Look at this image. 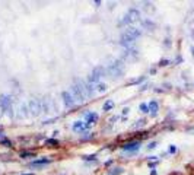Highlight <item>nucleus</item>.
<instances>
[{
  "label": "nucleus",
  "mask_w": 194,
  "mask_h": 175,
  "mask_svg": "<svg viewBox=\"0 0 194 175\" xmlns=\"http://www.w3.org/2000/svg\"><path fill=\"white\" fill-rule=\"evenodd\" d=\"M22 175H35V174H32V172H29V174H22Z\"/></svg>",
  "instance_id": "f704fd0d"
},
{
  "label": "nucleus",
  "mask_w": 194,
  "mask_h": 175,
  "mask_svg": "<svg viewBox=\"0 0 194 175\" xmlns=\"http://www.w3.org/2000/svg\"><path fill=\"white\" fill-rule=\"evenodd\" d=\"M85 90H86V96H88V98H94L95 95H96V89H95L94 83L86 82L85 83Z\"/></svg>",
  "instance_id": "2eb2a0df"
},
{
  "label": "nucleus",
  "mask_w": 194,
  "mask_h": 175,
  "mask_svg": "<svg viewBox=\"0 0 194 175\" xmlns=\"http://www.w3.org/2000/svg\"><path fill=\"white\" fill-rule=\"evenodd\" d=\"M128 113H130V108H124L123 109V115H128Z\"/></svg>",
  "instance_id": "2f4dec72"
},
{
  "label": "nucleus",
  "mask_w": 194,
  "mask_h": 175,
  "mask_svg": "<svg viewBox=\"0 0 194 175\" xmlns=\"http://www.w3.org/2000/svg\"><path fill=\"white\" fill-rule=\"evenodd\" d=\"M169 60H161V62H159V66L161 67H165V66H168V64H169Z\"/></svg>",
  "instance_id": "c85d7f7f"
},
{
  "label": "nucleus",
  "mask_w": 194,
  "mask_h": 175,
  "mask_svg": "<svg viewBox=\"0 0 194 175\" xmlns=\"http://www.w3.org/2000/svg\"><path fill=\"white\" fill-rule=\"evenodd\" d=\"M105 69H107V75H109L113 79H115V77L118 79L124 73V63L121 60H113Z\"/></svg>",
  "instance_id": "f03ea898"
},
{
  "label": "nucleus",
  "mask_w": 194,
  "mask_h": 175,
  "mask_svg": "<svg viewBox=\"0 0 194 175\" xmlns=\"http://www.w3.org/2000/svg\"><path fill=\"white\" fill-rule=\"evenodd\" d=\"M95 89H96V94H104V92H107V85L99 82V83L95 85Z\"/></svg>",
  "instance_id": "6ab92c4d"
},
{
  "label": "nucleus",
  "mask_w": 194,
  "mask_h": 175,
  "mask_svg": "<svg viewBox=\"0 0 194 175\" xmlns=\"http://www.w3.org/2000/svg\"><path fill=\"white\" fill-rule=\"evenodd\" d=\"M0 108L5 111L6 115L12 117L13 115V109H12V96L7 94H3L0 96Z\"/></svg>",
  "instance_id": "20e7f679"
},
{
  "label": "nucleus",
  "mask_w": 194,
  "mask_h": 175,
  "mask_svg": "<svg viewBox=\"0 0 194 175\" xmlns=\"http://www.w3.org/2000/svg\"><path fill=\"white\" fill-rule=\"evenodd\" d=\"M105 75H107V69H105L104 66H96L94 70H92V73L89 75V77H88V82L96 85V83H99L101 79H102V76H105Z\"/></svg>",
  "instance_id": "7ed1b4c3"
},
{
  "label": "nucleus",
  "mask_w": 194,
  "mask_h": 175,
  "mask_svg": "<svg viewBox=\"0 0 194 175\" xmlns=\"http://www.w3.org/2000/svg\"><path fill=\"white\" fill-rule=\"evenodd\" d=\"M45 145H48V146H51V147H57L60 145V142H58L57 139H47V140H45Z\"/></svg>",
  "instance_id": "412c9836"
},
{
  "label": "nucleus",
  "mask_w": 194,
  "mask_h": 175,
  "mask_svg": "<svg viewBox=\"0 0 194 175\" xmlns=\"http://www.w3.org/2000/svg\"><path fill=\"white\" fill-rule=\"evenodd\" d=\"M156 166V162H152V163H149V168H155Z\"/></svg>",
  "instance_id": "72a5a7b5"
},
{
  "label": "nucleus",
  "mask_w": 194,
  "mask_h": 175,
  "mask_svg": "<svg viewBox=\"0 0 194 175\" xmlns=\"http://www.w3.org/2000/svg\"><path fill=\"white\" fill-rule=\"evenodd\" d=\"M139 19H140V12H139L137 9L132 7V9H128L127 13L124 15L123 21H121V25H130V24H133V22L139 21Z\"/></svg>",
  "instance_id": "39448f33"
},
{
  "label": "nucleus",
  "mask_w": 194,
  "mask_h": 175,
  "mask_svg": "<svg viewBox=\"0 0 194 175\" xmlns=\"http://www.w3.org/2000/svg\"><path fill=\"white\" fill-rule=\"evenodd\" d=\"M82 159L85 162H89V161H94V162H96V155H85V156H82Z\"/></svg>",
  "instance_id": "393cba45"
},
{
  "label": "nucleus",
  "mask_w": 194,
  "mask_h": 175,
  "mask_svg": "<svg viewBox=\"0 0 194 175\" xmlns=\"http://www.w3.org/2000/svg\"><path fill=\"white\" fill-rule=\"evenodd\" d=\"M94 137H95V133H83V134H81V140H82V142L92 140Z\"/></svg>",
  "instance_id": "aec40b11"
},
{
  "label": "nucleus",
  "mask_w": 194,
  "mask_h": 175,
  "mask_svg": "<svg viewBox=\"0 0 194 175\" xmlns=\"http://www.w3.org/2000/svg\"><path fill=\"white\" fill-rule=\"evenodd\" d=\"M139 108H140V111H142L143 114H149V105L147 104H140Z\"/></svg>",
  "instance_id": "a878e982"
},
{
  "label": "nucleus",
  "mask_w": 194,
  "mask_h": 175,
  "mask_svg": "<svg viewBox=\"0 0 194 175\" xmlns=\"http://www.w3.org/2000/svg\"><path fill=\"white\" fill-rule=\"evenodd\" d=\"M140 147H142V142L140 140H132V142L124 143L121 146V150L127 152V153H136V152L140 150Z\"/></svg>",
  "instance_id": "0eeeda50"
},
{
  "label": "nucleus",
  "mask_w": 194,
  "mask_h": 175,
  "mask_svg": "<svg viewBox=\"0 0 194 175\" xmlns=\"http://www.w3.org/2000/svg\"><path fill=\"white\" fill-rule=\"evenodd\" d=\"M0 145H2V146H5V147H12V142L7 140V139H3V140L0 142Z\"/></svg>",
  "instance_id": "bb28decb"
},
{
  "label": "nucleus",
  "mask_w": 194,
  "mask_h": 175,
  "mask_svg": "<svg viewBox=\"0 0 194 175\" xmlns=\"http://www.w3.org/2000/svg\"><path fill=\"white\" fill-rule=\"evenodd\" d=\"M155 26H156V25H155V22H152L150 19H145V21H143V28L149 29V31H153V29H155Z\"/></svg>",
  "instance_id": "a211bd4d"
},
{
  "label": "nucleus",
  "mask_w": 194,
  "mask_h": 175,
  "mask_svg": "<svg viewBox=\"0 0 194 175\" xmlns=\"http://www.w3.org/2000/svg\"><path fill=\"white\" fill-rule=\"evenodd\" d=\"M72 95L75 96L76 102H81V104H85L88 96H86V90H85V83L82 81H76L73 85H72Z\"/></svg>",
  "instance_id": "f257e3e1"
},
{
  "label": "nucleus",
  "mask_w": 194,
  "mask_h": 175,
  "mask_svg": "<svg viewBox=\"0 0 194 175\" xmlns=\"http://www.w3.org/2000/svg\"><path fill=\"white\" fill-rule=\"evenodd\" d=\"M19 113H21V117H28L29 115V109H28V104H22L19 107Z\"/></svg>",
  "instance_id": "f3484780"
},
{
  "label": "nucleus",
  "mask_w": 194,
  "mask_h": 175,
  "mask_svg": "<svg viewBox=\"0 0 194 175\" xmlns=\"http://www.w3.org/2000/svg\"><path fill=\"white\" fill-rule=\"evenodd\" d=\"M124 34H127L128 37H132L133 39H137L139 37H142V29L136 28V26H127Z\"/></svg>",
  "instance_id": "9b49d317"
},
{
  "label": "nucleus",
  "mask_w": 194,
  "mask_h": 175,
  "mask_svg": "<svg viewBox=\"0 0 194 175\" xmlns=\"http://www.w3.org/2000/svg\"><path fill=\"white\" fill-rule=\"evenodd\" d=\"M114 107H115V102H114L113 99H107L104 102V105H102V111H104V113H108V111H111Z\"/></svg>",
  "instance_id": "dca6fc26"
},
{
  "label": "nucleus",
  "mask_w": 194,
  "mask_h": 175,
  "mask_svg": "<svg viewBox=\"0 0 194 175\" xmlns=\"http://www.w3.org/2000/svg\"><path fill=\"white\" fill-rule=\"evenodd\" d=\"M28 109H29V115L32 117H38L43 113V107H41V101L39 99H31L28 102Z\"/></svg>",
  "instance_id": "423d86ee"
},
{
  "label": "nucleus",
  "mask_w": 194,
  "mask_h": 175,
  "mask_svg": "<svg viewBox=\"0 0 194 175\" xmlns=\"http://www.w3.org/2000/svg\"><path fill=\"white\" fill-rule=\"evenodd\" d=\"M3 139H6V136H5V131H0V142H2Z\"/></svg>",
  "instance_id": "473e14b6"
},
{
  "label": "nucleus",
  "mask_w": 194,
  "mask_h": 175,
  "mask_svg": "<svg viewBox=\"0 0 194 175\" xmlns=\"http://www.w3.org/2000/svg\"><path fill=\"white\" fill-rule=\"evenodd\" d=\"M124 169L123 168H120V166H115V168H113V169L109 171V174L111 175H120V174H123Z\"/></svg>",
  "instance_id": "5701e85b"
},
{
  "label": "nucleus",
  "mask_w": 194,
  "mask_h": 175,
  "mask_svg": "<svg viewBox=\"0 0 194 175\" xmlns=\"http://www.w3.org/2000/svg\"><path fill=\"white\" fill-rule=\"evenodd\" d=\"M149 114H150L152 117H156L158 115V111H159V104H158V101H150L149 102Z\"/></svg>",
  "instance_id": "4468645a"
},
{
  "label": "nucleus",
  "mask_w": 194,
  "mask_h": 175,
  "mask_svg": "<svg viewBox=\"0 0 194 175\" xmlns=\"http://www.w3.org/2000/svg\"><path fill=\"white\" fill-rule=\"evenodd\" d=\"M145 124H146V120L140 118V120H137V121H134V124H133V128H142Z\"/></svg>",
  "instance_id": "4be33fe9"
},
{
  "label": "nucleus",
  "mask_w": 194,
  "mask_h": 175,
  "mask_svg": "<svg viewBox=\"0 0 194 175\" xmlns=\"http://www.w3.org/2000/svg\"><path fill=\"white\" fill-rule=\"evenodd\" d=\"M134 41H136V39H133L132 37H128L127 34H123L121 38H120V44H121L124 48H127V50L132 47L133 44H134Z\"/></svg>",
  "instance_id": "f8f14e48"
},
{
  "label": "nucleus",
  "mask_w": 194,
  "mask_h": 175,
  "mask_svg": "<svg viewBox=\"0 0 194 175\" xmlns=\"http://www.w3.org/2000/svg\"><path fill=\"white\" fill-rule=\"evenodd\" d=\"M85 120H86V123H85L86 124V130H88V128H90L94 124L98 123L99 115H98L96 113H94V111H92V113H86L85 114Z\"/></svg>",
  "instance_id": "1a4fd4ad"
},
{
  "label": "nucleus",
  "mask_w": 194,
  "mask_h": 175,
  "mask_svg": "<svg viewBox=\"0 0 194 175\" xmlns=\"http://www.w3.org/2000/svg\"><path fill=\"white\" fill-rule=\"evenodd\" d=\"M177 152V146L175 145H171L169 146V153H175Z\"/></svg>",
  "instance_id": "c756f323"
},
{
  "label": "nucleus",
  "mask_w": 194,
  "mask_h": 175,
  "mask_svg": "<svg viewBox=\"0 0 194 175\" xmlns=\"http://www.w3.org/2000/svg\"><path fill=\"white\" fill-rule=\"evenodd\" d=\"M72 128H73V131H75V133L83 134V131L86 130V124L83 123V121H75L73 126H72Z\"/></svg>",
  "instance_id": "ddd939ff"
},
{
  "label": "nucleus",
  "mask_w": 194,
  "mask_h": 175,
  "mask_svg": "<svg viewBox=\"0 0 194 175\" xmlns=\"http://www.w3.org/2000/svg\"><path fill=\"white\" fill-rule=\"evenodd\" d=\"M62 99H63V104H64L66 108H73V107H76L75 96H73L72 92H69V90H63L62 92Z\"/></svg>",
  "instance_id": "6e6552de"
},
{
  "label": "nucleus",
  "mask_w": 194,
  "mask_h": 175,
  "mask_svg": "<svg viewBox=\"0 0 194 175\" xmlns=\"http://www.w3.org/2000/svg\"><path fill=\"white\" fill-rule=\"evenodd\" d=\"M21 158L22 159H28V158H35L34 152H21Z\"/></svg>",
  "instance_id": "b1692460"
},
{
  "label": "nucleus",
  "mask_w": 194,
  "mask_h": 175,
  "mask_svg": "<svg viewBox=\"0 0 194 175\" xmlns=\"http://www.w3.org/2000/svg\"><path fill=\"white\" fill-rule=\"evenodd\" d=\"M145 81V76H143V77H140V79H136V81H133L132 82V85H134V83H140V82H143Z\"/></svg>",
  "instance_id": "7c9ffc66"
},
{
  "label": "nucleus",
  "mask_w": 194,
  "mask_h": 175,
  "mask_svg": "<svg viewBox=\"0 0 194 175\" xmlns=\"http://www.w3.org/2000/svg\"><path fill=\"white\" fill-rule=\"evenodd\" d=\"M51 163V159L50 158H38V159H34V161L29 162V166L32 168H41V166L50 165Z\"/></svg>",
  "instance_id": "9d476101"
},
{
  "label": "nucleus",
  "mask_w": 194,
  "mask_h": 175,
  "mask_svg": "<svg viewBox=\"0 0 194 175\" xmlns=\"http://www.w3.org/2000/svg\"><path fill=\"white\" fill-rule=\"evenodd\" d=\"M156 146H158L156 142H150L147 145V150H153V149H156Z\"/></svg>",
  "instance_id": "cd10ccee"
}]
</instances>
